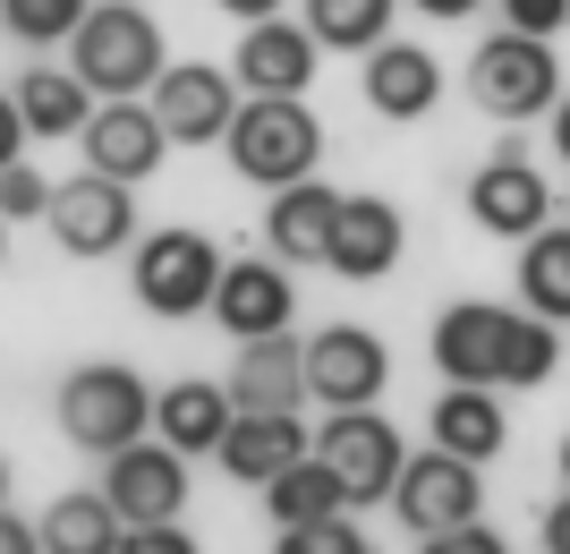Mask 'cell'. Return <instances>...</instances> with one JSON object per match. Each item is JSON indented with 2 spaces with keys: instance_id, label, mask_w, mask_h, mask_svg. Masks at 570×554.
<instances>
[{
  "instance_id": "6da1fadb",
  "label": "cell",
  "mask_w": 570,
  "mask_h": 554,
  "mask_svg": "<svg viewBox=\"0 0 570 554\" xmlns=\"http://www.w3.org/2000/svg\"><path fill=\"white\" fill-rule=\"evenodd\" d=\"M69 69L95 86V103H137L170 69V43L154 9H137V0H86V18L69 35Z\"/></svg>"
},
{
  "instance_id": "7a4b0ae2",
  "label": "cell",
  "mask_w": 570,
  "mask_h": 554,
  "mask_svg": "<svg viewBox=\"0 0 570 554\" xmlns=\"http://www.w3.org/2000/svg\"><path fill=\"white\" fill-rule=\"evenodd\" d=\"M230 171L247 188H289V179H315L324 163V120L307 111V95H238V120H230Z\"/></svg>"
},
{
  "instance_id": "3957f363",
  "label": "cell",
  "mask_w": 570,
  "mask_h": 554,
  "mask_svg": "<svg viewBox=\"0 0 570 554\" xmlns=\"http://www.w3.org/2000/svg\"><path fill=\"white\" fill-rule=\"evenodd\" d=\"M51 418H60V435H69L77 453L111 460L119 444H137V435L154 427V385H145L137 367H119V359H86V367L60 376Z\"/></svg>"
},
{
  "instance_id": "277c9868",
  "label": "cell",
  "mask_w": 570,
  "mask_h": 554,
  "mask_svg": "<svg viewBox=\"0 0 570 554\" xmlns=\"http://www.w3.org/2000/svg\"><path fill=\"white\" fill-rule=\"evenodd\" d=\"M222 265H230V256H222L205 231H188V222L145 231L137 256H128V299H137L145 315H163V324H179V315H205V308H214Z\"/></svg>"
},
{
  "instance_id": "5b68a950",
  "label": "cell",
  "mask_w": 570,
  "mask_h": 554,
  "mask_svg": "<svg viewBox=\"0 0 570 554\" xmlns=\"http://www.w3.org/2000/svg\"><path fill=\"white\" fill-rule=\"evenodd\" d=\"M469 95L485 120H546L553 103H562V60H553V43H537V35H485L469 60Z\"/></svg>"
},
{
  "instance_id": "8992f818",
  "label": "cell",
  "mask_w": 570,
  "mask_h": 554,
  "mask_svg": "<svg viewBox=\"0 0 570 554\" xmlns=\"http://www.w3.org/2000/svg\"><path fill=\"white\" fill-rule=\"evenodd\" d=\"M315 460L350 486V512H357V504H392V478H401L409 444H401V427H392L383 410H324Z\"/></svg>"
},
{
  "instance_id": "52a82bcc",
  "label": "cell",
  "mask_w": 570,
  "mask_h": 554,
  "mask_svg": "<svg viewBox=\"0 0 570 554\" xmlns=\"http://www.w3.org/2000/svg\"><path fill=\"white\" fill-rule=\"evenodd\" d=\"M553 214H562V196L546 188V171L520 154V137H502L494 163H476V179H469V222L520 247V240H537Z\"/></svg>"
},
{
  "instance_id": "ba28073f",
  "label": "cell",
  "mask_w": 570,
  "mask_h": 554,
  "mask_svg": "<svg viewBox=\"0 0 570 554\" xmlns=\"http://www.w3.org/2000/svg\"><path fill=\"white\" fill-rule=\"evenodd\" d=\"M102 504L119 512V529H154L188 512V453H170L163 435H137L102 460Z\"/></svg>"
},
{
  "instance_id": "9c48e42d",
  "label": "cell",
  "mask_w": 570,
  "mask_h": 554,
  "mask_svg": "<svg viewBox=\"0 0 570 554\" xmlns=\"http://www.w3.org/2000/svg\"><path fill=\"white\" fill-rule=\"evenodd\" d=\"M298 359H307L315 410H375L383 385H392V350L366 324H324L315 341H298Z\"/></svg>"
},
{
  "instance_id": "30bf717a",
  "label": "cell",
  "mask_w": 570,
  "mask_h": 554,
  "mask_svg": "<svg viewBox=\"0 0 570 554\" xmlns=\"http://www.w3.org/2000/svg\"><path fill=\"white\" fill-rule=\"evenodd\" d=\"M392 512H401V529L434 537V529H460V521H476L485 512V478H476V460L460 453H409L401 478H392Z\"/></svg>"
},
{
  "instance_id": "8fae6325",
  "label": "cell",
  "mask_w": 570,
  "mask_h": 554,
  "mask_svg": "<svg viewBox=\"0 0 570 554\" xmlns=\"http://www.w3.org/2000/svg\"><path fill=\"white\" fill-rule=\"evenodd\" d=\"M145 103H154V120H163L170 145H222L230 120H238V77L214 69V60H170Z\"/></svg>"
},
{
  "instance_id": "7c38bea8",
  "label": "cell",
  "mask_w": 570,
  "mask_h": 554,
  "mask_svg": "<svg viewBox=\"0 0 570 554\" xmlns=\"http://www.w3.org/2000/svg\"><path fill=\"white\" fill-rule=\"evenodd\" d=\"M43 222H51V240H60V256H119L128 231H137V188L86 171V179H69V188H51Z\"/></svg>"
},
{
  "instance_id": "4fadbf2b",
  "label": "cell",
  "mask_w": 570,
  "mask_h": 554,
  "mask_svg": "<svg viewBox=\"0 0 570 554\" xmlns=\"http://www.w3.org/2000/svg\"><path fill=\"white\" fill-rule=\"evenodd\" d=\"M77 145H86V171H102V179H119V188H145L154 171H163L170 137L163 120H154V103H95V120L77 128Z\"/></svg>"
},
{
  "instance_id": "5bb4252c",
  "label": "cell",
  "mask_w": 570,
  "mask_h": 554,
  "mask_svg": "<svg viewBox=\"0 0 570 554\" xmlns=\"http://www.w3.org/2000/svg\"><path fill=\"white\" fill-rule=\"evenodd\" d=\"M289 308H298V282L289 265L273 256H230L214 282V324L230 341H264V333H289Z\"/></svg>"
},
{
  "instance_id": "9a60e30c",
  "label": "cell",
  "mask_w": 570,
  "mask_h": 554,
  "mask_svg": "<svg viewBox=\"0 0 570 554\" xmlns=\"http://www.w3.org/2000/svg\"><path fill=\"white\" fill-rule=\"evenodd\" d=\"M409 247V222L392 196H341L333 205V240H324V265L341 273V282H383V273L401 265Z\"/></svg>"
},
{
  "instance_id": "2e32d148",
  "label": "cell",
  "mask_w": 570,
  "mask_h": 554,
  "mask_svg": "<svg viewBox=\"0 0 570 554\" xmlns=\"http://www.w3.org/2000/svg\"><path fill=\"white\" fill-rule=\"evenodd\" d=\"M315 60L324 51H315V35L298 18H256L230 51V77H238V95H307Z\"/></svg>"
},
{
  "instance_id": "e0dca14e",
  "label": "cell",
  "mask_w": 570,
  "mask_h": 554,
  "mask_svg": "<svg viewBox=\"0 0 570 554\" xmlns=\"http://www.w3.org/2000/svg\"><path fill=\"white\" fill-rule=\"evenodd\" d=\"M307 444H315V435L298 427V410H238L230 435L214 444V460L230 469L238 486H264V478H282L289 460H307Z\"/></svg>"
},
{
  "instance_id": "ac0fdd59",
  "label": "cell",
  "mask_w": 570,
  "mask_h": 554,
  "mask_svg": "<svg viewBox=\"0 0 570 554\" xmlns=\"http://www.w3.org/2000/svg\"><path fill=\"white\" fill-rule=\"evenodd\" d=\"M366 103H375L383 120H426L434 103H443V60L426 43H401V35H383L366 51Z\"/></svg>"
},
{
  "instance_id": "d6986e66",
  "label": "cell",
  "mask_w": 570,
  "mask_h": 554,
  "mask_svg": "<svg viewBox=\"0 0 570 554\" xmlns=\"http://www.w3.org/2000/svg\"><path fill=\"white\" fill-rule=\"evenodd\" d=\"M502 315L511 308H494V299H452V308L434 315V367H443V385H494Z\"/></svg>"
},
{
  "instance_id": "ffe728a7",
  "label": "cell",
  "mask_w": 570,
  "mask_h": 554,
  "mask_svg": "<svg viewBox=\"0 0 570 554\" xmlns=\"http://www.w3.org/2000/svg\"><path fill=\"white\" fill-rule=\"evenodd\" d=\"M222 392H230V410H298V401H307V359H298V341L289 333L238 341Z\"/></svg>"
},
{
  "instance_id": "44dd1931",
  "label": "cell",
  "mask_w": 570,
  "mask_h": 554,
  "mask_svg": "<svg viewBox=\"0 0 570 554\" xmlns=\"http://www.w3.org/2000/svg\"><path fill=\"white\" fill-rule=\"evenodd\" d=\"M333 205L341 196L324 179H289L264 205V256L273 265H324V240H333Z\"/></svg>"
},
{
  "instance_id": "7402d4cb",
  "label": "cell",
  "mask_w": 570,
  "mask_h": 554,
  "mask_svg": "<svg viewBox=\"0 0 570 554\" xmlns=\"http://www.w3.org/2000/svg\"><path fill=\"white\" fill-rule=\"evenodd\" d=\"M230 392H222L214 385V376H179V385H163V392H154V435H163V444H170V453H214V444H222V435H230Z\"/></svg>"
},
{
  "instance_id": "603a6c76",
  "label": "cell",
  "mask_w": 570,
  "mask_h": 554,
  "mask_svg": "<svg viewBox=\"0 0 570 554\" xmlns=\"http://www.w3.org/2000/svg\"><path fill=\"white\" fill-rule=\"evenodd\" d=\"M511 444V418H502V392L494 385H443L434 401V453H460V460H502Z\"/></svg>"
},
{
  "instance_id": "cb8c5ba5",
  "label": "cell",
  "mask_w": 570,
  "mask_h": 554,
  "mask_svg": "<svg viewBox=\"0 0 570 554\" xmlns=\"http://www.w3.org/2000/svg\"><path fill=\"white\" fill-rule=\"evenodd\" d=\"M9 103H18L26 137H77V128L95 120V86L77 69H26L18 86H9Z\"/></svg>"
},
{
  "instance_id": "d4e9b609",
  "label": "cell",
  "mask_w": 570,
  "mask_h": 554,
  "mask_svg": "<svg viewBox=\"0 0 570 554\" xmlns=\"http://www.w3.org/2000/svg\"><path fill=\"white\" fill-rule=\"evenodd\" d=\"M264 495V512H273V529H307V521H333V512H350V486L315 460V444H307V460H289L282 478H264L256 486Z\"/></svg>"
},
{
  "instance_id": "484cf974",
  "label": "cell",
  "mask_w": 570,
  "mask_h": 554,
  "mask_svg": "<svg viewBox=\"0 0 570 554\" xmlns=\"http://www.w3.org/2000/svg\"><path fill=\"white\" fill-rule=\"evenodd\" d=\"M43 554H119V512L102 504V486H69L43 504Z\"/></svg>"
},
{
  "instance_id": "4316f807",
  "label": "cell",
  "mask_w": 570,
  "mask_h": 554,
  "mask_svg": "<svg viewBox=\"0 0 570 554\" xmlns=\"http://www.w3.org/2000/svg\"><path fill=\"white\" fill-rule=\"evenodd\" d=\"M520 308L570 324V222H546L537 240H520Z\"/></svg>"
},
{
  "instance_id": "83f0119b",
  "label": "cell",
  "mask_w": 570,
  "mask_h": 554,
  "mask_svg": "<svg viewBox=\"0 0 570 554\" xmlns=\"http://www.w3.org/2000/svg\"><path fill=\"white\" fill-rule=\"evenodd\" d=\"M392 18H401V0H298V26L315 35V51H366L392 35Z\"/></svg>"
},
{
  "instance_id": "f1b7e54d",
  "label": "cell",
  "mask_w": 570,
  "mask_h": 554,
  "mask_svg": "<svg viewBox=\"0 0 570 554\" xmlns=\"http://www.w3.org/2000/svg\"><path fill=\"white\" fill-rule=\"evenodd\" d=\"M553 367H562V333H553L546 315L511 308V315H502V367H494V392H537V385H553Z\"/></svg>"
},
{
  "instance_id": "f546056e",
  "label": "cell",
  "mask_w": 570,
  "mask_h": 554,
  "mask_svg": "<svg viewBox=\"0 0 570 554\" xmlns=\"http://www.w3.org/2000/svg\"><path fill=\"white\" fill-rule=\"evenodd\" d=\"M77 18H86V0H0V26L18 35V43H69Z\"/></svg>"
},
{
  "instance_id": "4dcf8cb0",
  "label": "cell",
  "mask_w": 570,
  "mask_h": 554,
  "mask_svg": "<svg viewBox=\"0 0 570 554\" xmlns=\"http://www.w3.org/2000/svg\"><path fill=\"white\" fill-rule=\"evenodd\" d=\"M273 554H375L366 546V529H357L350 512H333V521H307V529H282V546Z\"/></svg>"
},
{
  "instance_id": "1f68e13d",
  "label": "cell",
  "mask_w": 570,
  "mask_h": 554,
  "mask_svg": "<svg viewBox=\"0 0 570 554\" xmlns=\"http://www.w3.org/2000/svg\"><path fill=\"white\" fill-rule=\"evenodd\" d=\"M43 214H51V179L18 154V163L0 171V222H43Z\"/></svg>"
},
{
  "instance_id": "d6a6232c",
  "label": "cell",
  "mask_w": 570,
  "mask_h": 554,
  "mask_svg": "<svg viewBox=\"0 0 570 554\" xmlns=\"http://www.w3.org/2000/svg\"><path fill=\"white\" fill-rule=\"evenodd\" d=\"M502 9V35H537V43H553L570 26V0H494Z\"/></svg>"
},
{
  "instance_id": "836d02e7",
  "label": "cell",
  "mask_w": 570,
  "mask_h": 554,
  "mask_svg": "<svg viewBox=\"0 0 570 554\" xmlns=\"http://www.w3.org/2000/svg\"><path fill=\"white\" fill-rule=\"evenodd\" d=\"M417 554H511V537H502L494 521L476 512V521H460V529H434V537H426Z\"/></svg>"
},
{
  "instance_id": "e575fe53",
  "label": "cell",
  "mask_w": 570,
  "mask_h": 554,
  "mask_svg": "<svg viewBox=\"0 0 570 554\" xmlns=\"http://www.w3.org/2000/svg\"><path fill=\"white\" fill-rule=\"evenodd\" d=\"M119 554H196V537L179 521H154V529H119Z\"/></svg>"
},
{
  "instance_id": "d590c367",
  "label": "cell",
  "mask_w": 570,
  "mask_h": 554,
  "mask_svg": "<svg viewBox=\"0 0 570 554\" xmlns=\"http://www.w3.org/2000/svg\"><path fill=\"white\" fill-rule=\"evenodd\" d=\"M537 529H546V554H570V486L553 495L546 512H537Z\"/></svg>"
},
{
  "instance_id": "8d00e7d4",
  "label": "cell",
  "mask_w": 570,
  "mask_h": 554,
  "mask_svg": "<svg viewBox=\"0 0 570 554\" xmlns=\"http://www.w3.org/2000/svg\"><path fill=\"white\" fill-rule=\"evenodd\" d=\"M0 554H43V529H35V521H18L9 504H0Z\"/></svg>"
},
{
  "instance_id": "74e56055",
  "label": "cell",
  "mask_w": 570,
  "mask_h": 554,
  "mask_svg": "<svg viewBox=\"0 0 570 554\" xmlns=\"http://www.w3.org/2000/svg\"><path fill=\"white\" fill-rule=\"evenodd\" d=\"M18 154H26V120H18V103L0 95V171L18 163Z\"/></svg>"
},
{
  "instance_id": "f35d334b",
  "label": "cell",
  "mask_w": 570,
  "mask_h": 554,
  "mask_svg": "<svg viewBox=\"0 0 570 554\" xmlns=\"http://www.w3.org/2000/svg\"><path fill=\"white\" fill-rule=\"evenodd\" d=\"M214 9H230L238 26H256V18H282V0H214Z\"/></svg>"
},
{
  "instance_id": "ab89813d",
  "label": "cell",
  "mask_w": 570,
  "mask_h": 554,
  "mask_svg": "<svg viewBox=\"0 0 570 554\" xmlns=\"http://www.w3.org/2000/svg\"><path fill=\"white\" fill-rule=\"evenodd\" d=\"M409 9H426V18H443V26H452V18H476L485 0H409Z\"/></svg>"
},
{
  "instance_id": "60d3db41",
  "label": "cell",
  "mask_w": 570,
  "mask_h": 554,
  "mask_svg": "<svg viewBox=\"0 0 570 554\" xmlns=\"http://www.w3.org/2000/svg\"><path fill=\"white\" fill-rule=\"evenodd\" d=\"M553 154H562V163H570V95L553 103Z\"/></svg>"
},
{
  "instance_id": "b9f144b4",
  "label": "cell",
  "mask_w": 570,
  "mask_h": 554,
  "mask_svg": "<svg viewBox=\"0 0 570 554\" xmlns=\"http://www.w3.org/2000/svg\"><path fill=\"white\" fill-rule=\"evenodd\" d=\"M562 486H570V435H562Z\"/></svg>"
},
{
  "instance_id": "7bdbcfd3",
  "label": "cell",
  "mask_w": 570,
  "mask_h": 554,
  "mask_svg": "<svg viewBox=\"0 0 570 554\" xmlns=\"http://www.w3.org/2000/svg\"><path fill=\"white\" fill-rule=\"evenodd\" d=\"M0 504H9V460H0Z\"/></svg>"
},
{
  "instance_id": "ee69618b",
  "label": "cell",
  "mask_w": 570,
  "mask_h": 554,
  "mask_svg": "<svg viewBox=\"0 0 570 554\" xmlns=\"http://www.w3.org/2000/svg\"><path fill=\"white\" fill-rule=\"evenodd\" d=\"M0 256H9V222H0Z\"/></svg>"
},
{
  "instance_id": "f6af8a7d",
  "label": "cell",
  "mask_w": 570,
  "mask_h": 554,
  "mask_svg": "<svg viewBox=\"0 0 570 554\" xmlns=\"http://www.w3.org/2000/svg\"><path fill=\"white\" fill-rule=\"evenodd\" d=\"M562 222H570V196H562Z\"/></svg>"
}]
</instances>
